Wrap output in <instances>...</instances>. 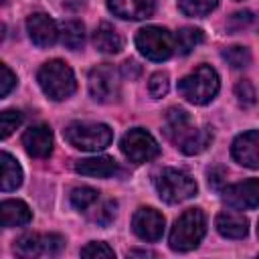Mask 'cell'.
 <instances>
[{
	"label": "cell",
	"instance_id": "6da1fadb",
	"mask_svg": "<svg viewBox=\"0 0 259 259\" xmlns=\"http://www.w3.org/2000/svg\"><path fill=\"white\" fill-rule=\"evenodd\" d=\"M164 134L180 152L188 156L204 152L212 142L210 127H196L190 121L188 113L180 107L168 109L166 121H164Z\"/></svg>",
	"mask_w": 259,
	"mask_h": 259
},
{
	"label": "cell",
	"instance_id": "7a4b0ae2",
	"mask_svg": "<svg viewBox=\"0 0 259 259\" xmlns=\"http://www.w3.org/2000/svg\"><path fill=\"white\" fill-rule=\"evenodd\" d=\"M219 87H221L219 75L210 65L196 67L190 75H186L178 83L180 95L194 105H204V103L212 101L214 95L219 93Z\"/></svg>",
	"mask_w": 259,
	"mask_h": 259
},
{
	"label": "cell",
	"instance_id": "3957f363",
	"mask_svg": "<svg viewBox=\"0 0 259 259\" xmlns=\"http://www.w3.org/2000/svg\"><path fill=\"white\" fill-rule=\"evenodd\" d=\"M65 140L83 152H99L105 150L111 140L113 132L105 123H93V121H73L65 127Z\"/></svg>",
	"mask_w": 259,
	"mask_h": 259
},
{
	"label": "cell",
	"instance_id": "277c9868",
	"mask_svg": "<svg viewBox=\"0 0 259 259\" xmlns=\"http://www.w3.org/2000/svg\"><path fill=\"white\" fill-rule=\"evenodd\" d=\"M204 233H206V219H204L202 210L188 208L176 219V223L170 231V247L174 251H190V249L198 247Z\"/></svg>",
	"mask_w": 259,
	"mask_h": 259
},
{
	"label": "cell",
	"instance_id": "5b68a950",
	"mask_svg": "<svg viewBox=\"0 0 259 259\" xmlns=\"http://www.w3.org/2000/svg\"><path fill=\"white\" fill-rule=\"evenodd\" d=\"M38 85L47 97L55 101H63L75 93V75L71 67L63 61H49L38 71Z\"/></svg>",
	"mask_w": 259,
	"mask_h": 259
},
{
	"label": "cell",
	"instance_id": "8992f818",
	"mask_svg": "<svg viewBox=\"0 0 259 259\" xmlns=\"http://www.w3.org/2000/svg\"><path fill=\"white\" fill-rule=\"evenodd\" d=\"M158 196L168 202V204H176L182 200H188L196 194V182L190 174L176 170V168H164L158 172V176L154 178Z\"/></svg>",
	"mask_w": 259,
	"mask_h": 259
},
{
	"label": "cell",
	"instance_id": "52a82bcc",
	"mask_svg": "<svg viewBox=\"0 0 259 259\" xmlns=\"http://www.w3.org/2000/svg\"><path fill=\"white\" fill-rule=\"evenodd\" d=\"M138 51L150 61H166L176 51L174 34L162 26H146L136 34Z\"/></svg>",
	"mask_w": 259,
	"mask_h": 259
},
{
	"label": "cell",
	"instance_id": "ba28073f",
	"mask_svg": "<svg viewBox=\"0 0 259 259\" xmlns=\"http://www.w3.org/2000/svg\"><path fill=\"white\" fill-rule=\"evenodd\" d=\"M65 247V239L55 233H26L14 243V253L24 259L32 257H55Z\"/></svg>",
	"mask_w": 259,
	"mask_h": 259
},
{
	"label": "cell",
	"instance_id": "9c48e42d",
	"mask_svg": "<svg viewBox=\"0 0 259 259\" xmlns=\"http://www.w3.org/2000/svg\"><path fill=\"white\" fill-rule=\"evenodd\" d=\"M89 93L99 103H111L119 97V73L113 65L101 63L89 73Z\"/></svg>",
	"mask_w": 259,
	"mask_h": 259
},
{
	"label": "cell",
	"instance_id": "30bf717a",
	"mask_svg": "<svg viewBox=\"0 0 259 259\" xmlns=\"http://www.w3.org/2000/svg\"><path fill=\"white\" fill-rule=\"evenodd\" d=\"M119 148H121V154L134 162V164H144V162H150L154 160L158 154H160V148L156 144V140L142 127H134L130 130L121 142H119Z\"/></svg>",
	"mask_w": 259,
	"mask_h": 259
},
{
	"label": "cell",
	"instance_id": "8fae6325",
	"mask_svg": "<svg viewBox=\"0 0 259 259\" xmlns=\"http://www.w3.org/2000/svg\"><path fill=\"white\" fill-rule=\"evenodd\" d=\"M223 198L229 206L237 210H247L259 206V180L249 178L237 184H231L223 190Z\"/></svg>",
	"mask_w": 259,
	"mask_h": 259
},
{
	"label": "cell",
	"instance_id": "7c38bea8",
	"mask_svg": "<svg viewBox=\"0 0 259 259\" xmlns=\"http://www.w3.org/2000/svg\"><path fill=\"white\" fill-rule=\"evenodd\" d=\"M132 231L142 239V241H158L164 233V217L150 206H142L136 210L132 219Z\"/></svg>",
	"mask_w": 259,
	"mask_h": 259
},
{
	"label": "cell",
	"instance_id": "4fadbf2b",
	"mask_svg": "<svg viewBox=\"0 0 259 259\" xmlns=\"http://www.w3.org/2000/svg\"><path fill=\"white\" fill-rule=\"evenodd\" d=\"M231 154L241 166L259 168V130L237 136L231 146Z\"/></svg>",
	"mask_w": 259,
	"mask_h": 259
},
{
	"label": "cell",
	"instance_id": "5bb4252c",
	"mask_svg": "<svg viewBox=\"0 0 259 259\" xmlns=\"http://www.w3.org/2000/svg\"><path fill=\"white\" fill-rule=\"evenodd\" d=\"M26 30H28L30 40L36 47H51V45L57 42V36H59V30H57L55 20L49 18L47 14H42V12H36V14H30L28 16Z\"/></svg>",
	"mask_w": 259,
	"mask_h": 259
},
{
	"label": "cell",
	"instance_id": "9a60e30c",
	"mask_svg": "<svg viewBox=\"0 0 259 259\" xmlns=\"http://www.w3.org/2000/svg\"><path fill=\"white\" fill-rule=\"evenodd\" d=\"M22 146L32 158H47L53 150V132L49 125H30L22 134Z\"/></svg>",
	"mask_w": 259,
	"mask_h": 259
},
{
	"label": "cell",
	"instance_id": "2e32d148",
	"mask_svg": "<svg viewBox=\"0 0 259 259\" xmlns=\"http://www.w3.org/2000/svg\"><path fill=\"white\" fill-rule=\"evenodd\" d=\"M107 8L123 20H144L156 10V0H107Z\"/></svg>",
	"mask_w": 259,
	"mask_h": 259
},
{
	"label": "cell",
	"instance_id": "e0dca14e",
	"mask_svg": "<svg viewBox=\"0 0 259 259\" xmlns=\"http://www.w3.org/2000/svg\"><path fill=\"white\" fill-rule=\"evenodd\" d=\"M75 170L83 176H95V178H107L117 172V164L109 156H97V158H85L75 162Z\"/></svg>",
	"mask_w": 259,
	"mask_h": 259
},
{
	"label": "cell",
	"instance_id": "ac0fdd59",
	"mask_svg": "<svg viewBox=\"0 0 259 259\" xmlns=\"http://www.w3.org/2000/svg\"><path fill=\"white\" fill-rule=\"evenodd\" d=\"M214 225H217V231L227 239H243L249 231V221L241 212H233V210L221 212Z\"/></svg>",
	"mask_w": 259,
	"mask_h": 259
},
{
	"label": "cell",
	"instance_id": "d6986e66",
	"mask_svg": "<svg viewBox=\"0 0 259 259\" xmlns=\"http://www.w3.org/2000/svg\"><path fill=\"white\" fill-rule=\"evenodd\" d=\"M93 45H95L97 51H101V53H105V55H113V53H119V51H121L123 40H121L119 32H117L111 24L101 22V24L95 28V32H93Z\"/></svg>",
	"mask_w": 259,
	"mask_h": 259
},
{
	"label": "cell",
	"instance_id": "ffe728a7",
	"mask_svg": "<svg viewBox=\"0 0 259 259\" xmlns=\"http://www.w3.org/2000/svg\"><path fill=\"white\" fill-rule=\"evenodd\" d=\"M0 210H2V225L6 229L28 225L30 219H32L30 208L22 200H4L2 206H0Z\"/></svg>",
	"mask_w": 259,
	"mask_h": 259
},
{
	"label": "cell",
	"instance_id": "44dd1931",
	"mask_svg": "<svg viewBox=\"0 0 259 259\" xmlns=\"http://www.w3.org/2000/svg\"><path fill=\"white\" fill-rule=\"evenodd\" d=\"M0 164H2L0 188H2L4 192L16 190V188L22 184V168H20V164H18L8 152H2V154H0Z\"/></svg>",
	"mask_w": 259,
	"mask_h": 259
},
{
	"label": "cell",
	"instance_id": "7402d4cb",
	"mask_svg": "<svg viewBox=\"0 0 259 259\" xmlns=\"http://www.w3.org/2000/svg\"><path fill=\"white\" fill-rule=\"evenodd\" d=\"M174 40H176V51L180 55H188V53H192L204 40V34H202L200 28L184 26V28L178 30V34L174 36Z\"/></svg>",
	"mask_w": 259,
	"mask_h": 259
},
{
	"label": "cell",
	"instance_id": "603a6c76",
	"mask_svg": "<svg viewBox=\"0 0 259 259\" xmlns=\"http://www.w3.org/2000/svg\"><path fill=\"white\" fill-rule=\"evenodd\" d=\"M61 40L67 49L71 51H77L83 47L85 42V26L79 22V20H69L63 24L61 28Z\"/></svg>",
	"mask_w": 259,
	"mask_h": 259
},
{
	"label": "cell",
	"instance_id": "cb8c5ba5",
	"mask_svg": "<svg viewBox=\"0 0 259 259\" xmlns=\"http://www.w3.org/2000/svg\"><path fill=\"white\" fill-rule=\"evenodd\" d=\"M219 6V0H178V8L186 16H206Z\"/></svg>",
	"mask_w": 259,
	"mask_h": 259
},
{
	"label": "cell",
	"instance_id": "d4e9b609",
	"mask_svg": "<svg viewBox=\"0 0 259 259\" xmlns=\"http://www.w3.org/2000/svg\"><path fill=\"white\" fill-rule=\"evenodd\" d=\"M97 190L95 188H89V186H79L71 192V204L77 208V210H87L95 204L97 200Z\"/></svg>",
	"mask_w": 259,
	"mask_h": 259
},
{
	"label": "cell",
	"instance_id": "484cf974",
	"mask_svg": "<svg viewBox=\"0 0 259 259\" xmlns=\"http://www.w3.org/2000/svg\"><path fill=\"white\" fill-rule=\"evenodd\" d=\"M223 59L233 69H243V67H247L251 63V53H249V49L235 45V47H229V49L223 51Z\"/></svg>",
	"mask_w": 259,
	"mask_h": 259
},
{
	"label": "cell",
	"instance_id": "4316f807",
	"mask_svg": "<svg viewBox=\"0 0 259 259\" xmlns=\"http://www.w3.org/2000/svg\"><path fill=\"white\" fill-rule=\"evenodd\" d=\"M81 257H89V259H113L115 253L107 243L101 241H93L89 245H85L81 249Z\"/></svg>",
	"mask_w": 259,
	"mask_h": 259
},
{
	"label": "cell",
	"instance_id": "83f0119b",
	"mask_svg": "<svg viewBox=\"0 0 259 259\" xmlns=\"http://www.w3.org/2000/svg\"><path fill=\"white\" fill-rule=\"evenodd\" d=\"M22 123V113L20 111H12V109H6L0 113V136L2 138H8L16 127H20Z\"/></svg>",
	"mask_w": 259,
	"mask_h": 259
},
{
	"label": "cell",
	"instance_id": "f1b7e54d",
	"mask_svg": "<svg viewBox=\"0 0 259 259\" xmlns=\"http://www.w3.org/2000/svg\"><path fill=\"white\" fill-rule=\"evenodd\" d=\"M168 87H170V81L166 73H154L148 81V91L152 97H164L168 93Z\"/></svg>",
	"mask_w": 259,
	"mask_h": 259
},
{
	"label": "cell",
	"instance_id": "f546056e",
	"mask_svg": "<svg viewBox=\"0 0 259 259\" xmlns=\"http://www.w3.org/2000/svg\"><path fill=\"white\" fill-rule=\"evenodd\" d=\"M235 95H237V99H239V103L243 105V107H251L253 103H255V89H253V85L249 83V81H239L237 85H235Z\"/></svg>",
	"mask_w": 259,
	"mask_h": 259
},
{
	"label": "cell",
	"instance_id": "4dcf8cb0",
	"mask_svg": "<svg viewBox=\"0 0 259 259\" xmlns=\"http://www.w3.org/2000/svg\"><path fill=\"white\" fill-rule=\"evenodd\" d=\"M115 208H117V204L113 202V200H107V202H103L99 208H95L97 212L91 217L95 223H99V225H109L111 221H113V217H115Z\"/></svg>",
	"mask_w": 259,
	"mask_h": 259
},
{
	"label": "cell",
	"instance_id": "1f68e13d",
	"mask_svg": "<svg viewBox=\"0 0 259 259\" xmlns=\"http://www.w3.org/2000/svg\"><path fill=\"white\" fill-rule=\"evenodd\" d=\"M16 85V75L8 69V65H0V97H6Z\"/></svg>",
	"mask_w": 259,
	"mask_h": 259
},
{
	"label": "cell",
	"instance_id": "d6a6232c",
	"mask_svg": "<svg viewBox=\"0 0 259 259\" xmlns=\"http://www.w3.org/2000/svg\"><path fill=\"white\" fill-rule=\"evenodd\" d=\"M251 20H253V14H251L249 10H243V12H235V14L229 18L227 26H229V30H241V28H245Z\"/></svg>",
	"mask_w": 259,
	"mask_h": 259
},
{
	"label": "cell",
	"instance_id": "836d02e7",
	"mask_svg": "<svg viewBox=\"0 0 259 259\" xmlns=\"http://www.w3.org/2000/svg\"><path fill=\"white\" fill-rule=\"evenodd\" d=\"M225 178H227V170L221 166H214L208 170V186L212 190H223L225 186Z\"/></svg>",
	"mask_w": 259,
	"mask_h": 259
},
{
	"label": "cell",
	"instance_id": "e575fe53",
	"mask_svg": "<svg viewBox=\"0 0 259 259\" xmlns=\"http://www.w3.org/2000/svg\"><path fill=\"white\" fill-rule=\"evenodd\" d=\"M121 73H123V77H127L130 81H134V79H138L140 77V73H142V67L136 63V61H125L123 65H121Z\"/></svg>",
	"mask_w": 259,
	"mask_h": 259
},
{
	"label": "cell",
	"instance_id": "d590c367",
	"mask_svg": "<svg viewBox=\"0 0 259 259\" xmlns=\"http://www.w3.org/2000/svg\"><path fill=\"white\" fill-rule=\"evenodd\" d=\"M127 255H154V253H150V251H130Z\"/></svg>",
	"mask_w": 259,
	"mask_h": 259
},
{
	"label": "cell",
	"instance_id": "8d00e7d4",
	"mask_svg": "<svg viewBox=\"0 0 259 259\" xmlns=\"http://www.w3.org/2000/svg\"><path fill=\"white\" fill-rule=\"evenodd\" d=\"M257 235H259V223H257Z\"/></svg>",
	"mask_w": 259,
	"mask_h": 259
}]
</instances>
